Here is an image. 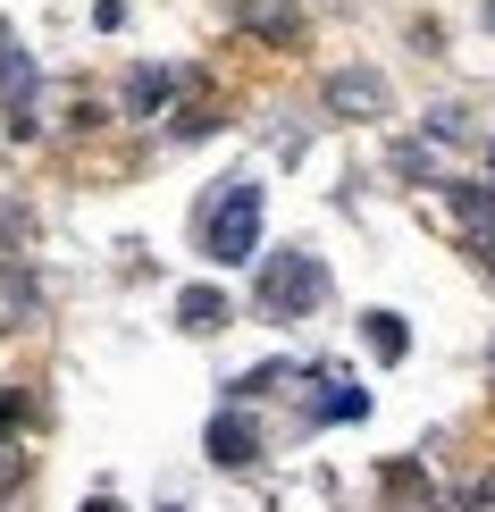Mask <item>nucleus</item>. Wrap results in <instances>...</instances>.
Instances as JSON below:
<instances>
[{"label":"nucleus","mask_w":495,"mask_h":512,"mask_svg":"<svg viewBox=\"0 0 495 512\" xmlns=\"http://www.w3.org/2000/svg\"><path fill=\"white\" fill-rule=\"evenodd\" d=\"M361 412H370V395L344 370H311V420H361Z\"/></svg>","instance_id":"obj_5"},{"label":"nucleus","mask_w":495,"mask_h":512,"mask_svg":"<svg viewBox=\"0 0 495 512\" xmlns=\"http://www.w3.org/2000/svg\"><path fill=\"white\" fill-rule=\"evenodd\" d=\"M17 479H26V454H17V445H0V496H9Z\"/></svg>","instance_id":"obj_14"},{"label":"nucleus","mask_w":495,"mask_h":512,"mask_svg":"<svg viewBox=\"0 0 495 512\" xmlns=\"http://www.w3.org/2000/svg\"><path fill=\"white\" fill-rule=\"evenodd\" d=\"M177 328H193V336L227 328V294H219V286H185V294H177Z\"/></svg>","instance_id":"obj_9"},{"label":"nucleus","mask_w":495,"mask_h":512,"mask_svg":"<svg viewBox=\"0 0 495 512\" xmlns=\"http://www.w3.org/2000/svg\"><path fill=\"white\" fill-rule=\"evenodd\" d=\"M370 353H386V361H403V353H412V328H403L395 311H370Z\"/></svg>","instance_id":"obj_10"},{"label":"nucleus","mask_w":495,"mask_h":512,"mask_svg":"<svg viewBox=\"0 0 495 512\" xmlns=\"http://www.w3.org/2000/svg\"><path fill=\"white\" fill-rule=\"evenodd\" d=\"M319 294H328L319 252H269V261H261V311L269 319H303Z\"/></svg>","instance_id":"obj_2"},{"label":"nucleus","mask_w":495,"mask_h":512,"mask_svg":"<svg viewBox=\"0 0 495 512\" xmlns=\"http://www.w3.org/2000/svg\"><path fill=\"white\" fill-rule=\"evenodd\" d=\"M0 110H9V135H34V59L0 34Z\"/></svg>","instance_id":"obj_3"},{"label":"nucleus","mask_w":495,"mask_h":512,"mask_svg":"<svg viewBox=\"0 0 495 512\" xmlns=\"http://www.w3.org/2000/svg\"><path fill=\"white\" fill-rule=\"evenodd\" d=\"M487 277H495V252H487Z\"/></svg>","instance_id":"obj_17"},{"label":"nucleus","mask_w":495,"mask_h":512,"mask_svg":"<svg viewBox=\"0 0 495 512\" xmlns=\"http://www.w3.org/2000/svg\"><path fill=\"white\" fill-rule=\"evenodd\" d=\"M252 454H261V445H252L244 412H219V420H210V462H219V471H244Z\"/></svg>","instance_id":"obj_7"},{"label":"nucleus","mask_w":495,"mask_h":512,"mask_svg":"<svg viewBox=\"0 0 495 512\" xmlns=\"http://www.w3.org/2000/svg\"><path fill=\"white\" fill-rule=\"evenodd\" d=\"M84 512H118V504H110V496H93V504H84Z\"/></svg>","instance_id":"obj_15"},{"label":"nucleus","mask_w":495,"mask_h":512,"mask_svg":"<svg viewBox=\"0 0 495 512\" xmlns=\"http://www.w3.org/2000/svg\"><path fill=\"white\" fill-rule=\"evenodd\" d=\"M487 26H495V0H487Z\"/></svg>","instance_id":"obj_16"},{"label":"nucleus","mask_w":495,"mask_h":512,"mask_svg":"<svg viewBox=\"0 0 495 512\" xmlns=\"http://www.w3.org/2000/svg\"><path fill=\"white\" fill-rule=\"evenodd\" d=\"M202 252L210 261H252L261 252V185L252 177H227L219 202L202 210Z\"/></svg>","instance_id":"obj_1"},{"label":"nucleus","mask_w":495,"mask_h":512,"mask_svg":"<svg viewBox=\"0 0 495 512\" xmlns=\"http://www.w3.org/2000/svg\"><path fill=\"white\" fill-rule=\"evenodd\" d=\"M395 168H412V177H437V152H428V143H395Z\"/></svg>","instance_id":"obj_12"},{"label":"nucleus","mask_w":495,"mask_h":512,"mask_svg":"<svg viewBox=\"0 0 495 512\" xmlns=\"http://www.w3.org/2000/svg\"><path fill=\"white\" fill-rule=\"evenodd\" d=\"M168 68H135V84H126V110H160V93H168Z\"/></svg>","instance_id":"obj_11"},{"label":"nucleus","mask_w":495,"mask_h":512,"mask_svg":"<svg viewBox=\"0 0 495 512\" xmlns=\"http://www.w3.org/2000/svg\"><path fill=\"white\" fill-rule=\"evenodd\" d=\"M244 26L269 34V42H303V9L294 0H244Z\"/></svg>","instance_id":"obj_8"},{"label":"nucleus","mask_w":495,"mask_h":512,"mask_svg":"<svg viewBox=\"0 0 495 512\" xmlns=\"http://www.w3.org/2000/svg\"><path fill=\"white\" fill-rule=\"evenodd\" d=\"M210 126H219V118H210L202 101H185V110H177V135H210Z\"/></svg>","instance_id":"obj_13"},{"label":"nucleus","mask_w":495,"mask_h":512,"mask_svg":"<svg viewBox=\"0 0 495 512\" xmlns=\"http://www.w3.org/2000/svg\"><path fill=\"white\" fill-rule=\"evenodd\" d=\"M328 110H336V118H386L395 101H386V76H370V68H336V76H328Z\"/></svg>","instance_id":"obj_4"},{"label":"nucleus","mask_w":495,"mask_h":512,"mask_svg":"<svg viewBox=\"0 0 495 512\" xmlns=\"http://www.w3.org/2000/svg\"><path fill=\"white\" fill-rule=\"evenodd\" d=\"M454 219H462V236L479 244V261L495 252V185H454Z\"/></svg>","instance_id":"obj_6"}]
</instances>
